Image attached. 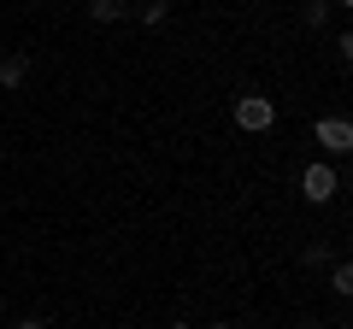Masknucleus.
Here are the masks:
<instances>
[{
	"label": "nucleus",
	"instance_id": "nucleus-11",
	"mask_svg": "<svg viewBox=\"0 0 353 329\" xmlns=\"http://www.w3.org/2000/svg\"><path fill=\"white\" fill-rule=\"evenodd\" d=\"M165 329H194V323H165Z\"/></svg>",
	"mask_w": 353,
	"mask_h": 329
},
{
	"label": "nucleus",
	"instance_id": "nucleus-12",
	"mask_svg": "<svg viewBox=\"0 0 353 329\" xmlns=\"http://www.w3.org/2000/svg\"><path fill=\"white\" fill-rule=\"evenodd\" d=\"M341 6H347V12H353V0H341Z\"/></svg>",
	"mask_w": 353,
	"mask_h": 329
},
{
	"label": "nucleus",
	"instance_id": "nucleus-13",
	"mask_svg": "<svg viewBox=\"0 0 353 329\" xmlns=\"http://www.w3.org/2000/svg\"><path fill=\"white\" fill-rule=\"evenodd\" d=\"M212 329H230V323H212Z\"/></svg>",
	"mask_w": 353,
	"mask_h": 329
},
{
	"label": "nucleus",
	"instance_id": "nucleus-10",
	"mask_svg": "<svg viewBox=\"0 0 353 329\" xmlns=\"http://www.w3.org/2000/svg\"><path fill=\"white\" fill-rule=\"evenodd\" d=\"M18 329H48V317H24V323H18Z\"/></svg>",
	"mask_w": 353,
	"mask_h": 329
},
{
	"label": "nucleus",
	"instance_id": "nucleus-3",
	"mask_svg": "<svg viewBox=\"0 0 353 329\" xmlns=\"http://www.w3.org/2000/svg\"><path fill=\"white\" fill-rule=\"evenodd\" d=\"M312 136H318L324 153H341V159H347V153H353V118H318Z\"/></svg>",
	"mask_w": 353,
	"mask_h": 329
},
{
	"label": "nucleus",
	"instance_id": "nucleus-14",
	"mask_svg": "<svg viewBox=\"0 0 353 329\" xmlns=\"http://www.w3.org/2000/svg\"><path fill=\"white\" fill-rule=\"evenodd\" d=\"M0 312H6V300H0Z\"/></svg>",
	"mask_w": 353,
	"mask_h": 329
},
{
	"label": "nucleus",
	"instance_id": "nucleus-5",
	"mask_svg": "<svg viewBox=\"0 0 353 329\" xmlns=\"http://www.w3.org/2000/svg\"><path fill=\"white\" fill-rule=\"evenodd\" d=\"M330 288H336L341 300H353V259H336V265H330Z\"/></svg>",
	"mask_w": 353,
	"mask_h": 329
},
{
	"label": "nucleus",
	"instance_id": "nucleus-2",
	"mask_svg": "<svg viewBox=\"0 0 353 329\" xmlns=\"http://www.w3.org/2000/svg\"><path fill=\"white\" fill-rule=\"evenodd\" d=\"M236 124L248 129V136H265V129L277 124V100H271V94H241L236 100Z\"/></svg>",
	"mask_w": 353,
	"mask_h": 329
},
{
	"label": "nucleus",
	"instance_id": "nucleus-4",
	"mask_svg": "<svg viewBox=\"0 0 353 329\" xmlns=\"http://www.w3.org/2000/svg\"><path fill=\"white\" fill-rule=\"evenodd\" d=\"M24 76H30V53H6V59H0V89H24Z\"/></svg>",
	"mask_w": 353,
	"mask_h": 329
},
{
	"label": "nucleus",
	"instance_id": "nucleus-7",
	"mask_svg": "<svg viewBox=\"0 0 353 329\" xmlns=\"http://www.w3.org/2000/svg\"><path fill=\"white\" fill-rule=\"evenodd\" d=\"M136 18H141V24H165V18H171V6H165V0H141V6H136Z\"/></svg>",
	"mask_w": 353,
	"mask_h": 329
},
{
	"label": "nucleus",
	"instance_id": "nucleus-6",
	"mask_svg": "<svg viewBox=\"0 0 353 329\" xmlns=\"http://www.w3.org/2000/svg\"><path fill=\"white\" fill-rule=\"evenodd\" d=\"M124 12H130L124 0H88V18H94V24H118Z\"/></svg>",
	"mask_w": 353,
	"mask_h": 329
},
{
	"label": "nucleus",
	"instance_id": "nucleus-9",
	"mask_svg": "<svg viewBox=\"0 0 353 329\" xmlns=\"http://www.w3.org/2000/svg\"><path fill=\"white\" fill-rule=\"evenodd\" d=\"M336 47H341V59L353 65V30H341V41H336Z\"/></svg>",
	"mask_w": 353,
	"mask_h": 329
},
{
	"label": "nucleus",
	"instance_id": "nucleus-1",
	"mask_svg": "<svg viewBox=\"0 0 353 329\" xmlns=\"http://www.w3.org/2000/svg\"><path fill=\"white\" fill-rule=\"evenodd\" d=\"M336 189H341V171L330 159H318V164H306V171H301V194L312 206H330V200H336Z\"/></svg>",
	"mask_w": 353,
	"mask_h": 329
},
{
	"label": "nucleus",
	"instance_id": "nucleus-8",
	"mask_svg": "<svg viewBox=\"0 0 353 329\" xmlns=\"http://www.w3.org/2000/svg\"><path fill=\"white\" fill-rule=\"evenodd\" d=\"M306 24H312V30L330 24V0H306Z\"/></svg>",
	"mask_w": 353,
	"mask_h": 329
}]
</instances>
